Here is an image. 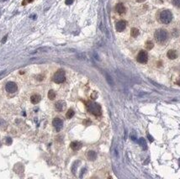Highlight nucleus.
<instances>
[{
	"mask_svg": "<svg viewBox=\"0 0 180 179\" xmlns=\"http://www.w3.org/2000/svg\"><path fill=\"white\" fill-rule=\"evenodd\" d=\"M65 71H64L62 69H60L58 70L54 74L52 80L55 82L56 83H62L64 81H65Z\"/></svg>",
	"mask_w": 180,
	"mask_h": 179,
	"instance_id": "20e7f679",
	"label": "nucleus"
},
{
	"mask_svg": "<svg viewBox=\"0 0 180 179\" xmlns=\"http://www.w3.org/2000/svg\"><path fill=\"white\" fill-rule=\"evenodd\" d=\"M125 27H126V22L124 21V20H120V21L116 23V25H115V28H116V30L118 32H121L123 31Z\"/></svg>",
	"mask_w": 180,
	"mask_h": 179,
	"instance_id": "6e6552de",
	"label": "nucleus"
},
{
	"mask_svg": "<svg viewBox=\"0 0 180 179\" xmlns=\"http://www.w3.org/2000/svg\"><path fill=\"white\" fill-rule=\"evenodd\" d=\"M139 144L141 145V147H142L144 150L146 149V143L144 138H141V139L139 140Z\"/></svg>",
	"mask_w": 180,
	"mask_h": 179,
	"instance_id": "dca6fc26",
	"label": "nucleus"
},
{
	"mask_svg": "<svg viewBox=\"0 0 180 179\" xmlns=\"http://www.w3.org/2000/svg\"><path fill=\"white\" fill-rule=\"evenodd\" d=\"M52 124L53 126L55 127V129L56 130V131H60V130L62 129L63 121L59 118H55L52 121Z\"/></svg>",
	"mask_w": 180,
	"mask_h": 179,
	"instance_id": "0eeeda50",
	"label": "nucleus"
},
{
	"mask_svg": "<svg viewBox=\"0 0 180 179\" xmlns=\"http://www.w3.org/2000/svg\"><path fill=\"white\" fill-rule=\"evenodd\" d=\"M177 83H178V85H179V86H180V78H179V79L178 80V82H177Z\"/></svg>",
	"mask_w": 180,
	"mask_h": 179,
	"instance_id": "cd10ccee",
	"label": "nucleus"
},
{
	"mask_svg": "<svg viewBox=\"0 0 180 179\" xmlns=\"http://www.w3.org/2000/svg\"><path fill=\"white\" fill-rule=\"evenodd\" d=\"M7 37H8V36H7V35H5V36L4 37V39H3V40H2V43H4L5 41H6V40H7Z\"/></svg>",
	"mask_w": 180,
	"mask_h": 179,
	"instance_id": "a878e982",
	"label": "nucleus"
},
{
	"mask_svg": "<svg viewBox=\"0 0 180 179\" xmlns=\"http://www.w3.org/2000/svg\"><path fill=\"white\" fill-rule=\"evenodd\" d=\"M136 1H137L138 3H142V2L145 1V0H136Z\"/></svg>",
	"mask_w": 180,
	"mask_h": 179,
	"instance_id": "bb28decb",
	"label": "nucleus"
},
{
	"mask_svg": "<svg viewBox=\"0 0 180 179\" xmlns=\"http://www.w3.org/2000/svg\"><path fill=\"white\" fill-rule=\"evenodd\" d=\"M146 47L147 50H151L153 48V43L151 42V40H148V41L146 43Z\"/></svg>",
	"mask_w": 180,
	"mask_h": 179,
	"instance_id": "6ab92c4d",
	"label": "nucleus"
},
{
	"mask_svg": "<svg viewBox=\"0 0 180 179\" xmlns=\"http://www.w3.org/2000/svg\"><path fill=\"white\" fill-rule=\"evenodd\" d=\"M148 59V55L145 50H141L137 56V61L140 63H146Z\"/></svg>",
	"mask_w": 180,
	"mask_h": 179,
	"instance_id": "39448f33",
	"label": "nucleus"
},
{
	"mask_svg": "<svg viewBox=\"0 0 180 179\" xmlns=\"http://www.w3.org/2000/svg\"><path fill=\"white\" fill-rule=\"evenodd\" d=\"M6 144L7 145H11L12 144V139L10 137L6 138Z\"/></svg>",
	"mask_w": 180,
	"mask_h": 179,
	"instance_id": "412c9836",
	"label": "nucleus"
},
{
	"mask_svg": "<svg viewBox=\"0 0 180 179\" xmlns=\"http://www.w3.org/2000/svg\"><path fill=\"white\" fill-rule=\"evenodd\" d=\"M5 89H6V91L9 92V93H13L17 91L18 87L16 85V83H14V82H9V83H7L6 86H5Z\"/></svg>",
	"mask_w": 180,
	"mask_h": 179,
	"instance_id": "423d86ee",
	"label": "nucleus"
},
{
	"mask_svg": "<svg viewBox=\"0 0 180 179\" xmlns=\"http://www.w3.org/2000/svg\"><path fill=\"white\" fill-rule=\"evenodd\" d=\"M40 99H41V97H40L39 94H34V95H32L31 98H30V101H31L32 104H36L40 101Z\"/></svg>",
	"mask_w": 180,
	"mask_h": 179,
	"instance_id": "f8f14e48",
	"label": "nucleus"
},
{
	"mask_svg": "<svg viewBox=\"0 0 180 179\" xmlns=\"http://www.w3.org/2000/svg\"><path fill=\"white\" fill-rule=\"evenodd\" d=\"M48 98L51 99V100H53L54 98H56V93L53 90H50L48 93Z\"/></svg>",
	"mask_w": 180,
	"mask_h": 179,
	"instance_id": "a211bd4d",
	"label": "nucleus"
},
{
	"mask_svg": "<svg viewBox=\"0 0 180 179\" xmlns=\"http://www.w3.org/2000/svg\"><path fill=\"white\" fill-rule=\"evenodd\" d=\"M66 4H68V5H71L73 3V0H66Z\"/></svg>",
	"mask_w": 180,
	"mask_h": 179,
	"instance_id": "b1692460",
	"label": "nucleus"
},
{
	"mask_svg": "<svg viewBox=\"0 0 180 179\" xmlns=\"http://www.w3.org/2000/svg\"><path fill=\"white\" fill-rule=\"evenodd\" d=\"M173 3L176 7L180 8V0H173Z\"/></svg>",
	"mask_w": 180,
	"mask_h": 179,
	"instance_id": "aec40b11",
	"label": "nucleus"
},
{
	"mask_svg": "<svg viewBox=\"0 0 180 179\" xmlns=\"http://www.w3.org/2000/svg\"><path fill=\"white\" fill-rule=\"evenodd\" d=\"M74 115V111L73 110V109H69V110L66 112V117L68 119H72Z\"/></svg>",
	"mask_w": 180,
	"mask_h": 179,
	"instance_id": "f3484780",
	"label": "nucleus"
},
{
	"mask_svg": "<svg viewBox=\"0 0 180 179\" xmlns=\"http://www.w3.org/2000/svg\"><path fill=\"white\" fill-rule=\"evenodd\" d=\"M149 138H150V140H151V141H152V140H153V138H151L150 135H149Z\"/></svg>",
	"mask_w": 180,
	"mask_h": 179,
	"instance_id": "c85d7f7f",
	"label": "nucleus"
},
{
	"mask_svg": "<svg viewBox=\"0 0 180 179\" xmlns=\"http://www.w3.org/2000/svg\"><path fill=\"white\" fill-rule=\"evenodd\" d=\"M107 81L109 82V83L110 84V85H113V81L111 80V78H110V76L109 75H107Z\"/></svg>",
	"mask_w": 180,
	"mask_h": 179,
	"instance_id": "5701e85b",
	"label": "nucleus"
},
{
	"mask_svg": "<svg viewBox=\"0 0 180 179\" xmlns=\"http://www.w3.org/2000/svg\"><path fill=\"white\" fill-rule=\"evenodd\" d=\"M33 0H25L24 2H23V5H25L26 4H29V3H30V2H32Z\"/></svg>",
	"mask_w": 180,
	"mask_h": 179,
	"instance_id": "393cba45",
	"label": "nucleus"
},
{
	"mask_svg": "<svg viewBox=\"0 0 180 179\" xmlns=\"http://www.w3.org/2000/svg\"><path fill=\"white\" fill-rule=\"evenodd\" d=\"M87 157H88V159L90 161H94L97 157V154L94 150H89V151L87 153Z\"/></svg>",
	"mask_w": 180,
	"mask_h": 179,
	"instance_id": "4468645a",
	"label": "nucleus"
},
{
	"mask_svg": "<svg viewBox=\"0 0 180 179\" xmlns=\"http://www.w3.org/2000/svg\"><path fill=\"white\" fill-rule=\"evenodd\" d=\"M77 163H78V162H76L75 163L73 164V168H72V171H73V172L75 174V172H76V168H77Z\"/></svg>",
	"mask_w": 180,
	"mask_h": 179,
	"instance_id": "4be33fe9",
	"label": "nucleus"
},
{
	"mask_svg": "<svg viewBox=\"0 0 180 179\" xmlns=\"http://www.w3.org/2000/svg\"><path fill=\"white\" fill-rule=\"evenodd\" d=\"M167 56H168V57L169 58V59H171V60H174V59H176V58L178 57V54H177L176 50H168V54H167Z\"/></svg>",
	"mask_w": 180,
	"mask_h": 179,
	"instance_id": "9b49d317",
	"label": "nucleus"
},
{
	"mask_svg": "<svg viewBox=\"0 0 180 179\" xmlns=\"http://www.w3.org/2000/svg\"><path fill=\"white\" fill-rule=\"evenodd\" d=\"M130 35H131L132 37H137L139 35V30L136 28H132L131 30H130Z\"/></svg>",
	"mask_w": 180,
	"mask_h": 179,
	"instance_id": "2eb2a0df",
	"label": "nucleus"
},
{
	"mask_svg": "<svg viewBox=\"0 0 180 179\" xmlns=\"http://www.w3.org/2000/svg\"><path fill=\"white\" fill-rule=\"evenodd\" d=\"M0 146H1V143H0Z\"/></svg>",
	"mask_w": 180,
	"mask_h": 179,
	"instance_id": "c756f323",
	"label": "nucleus"
},
{
	"mask_svg": "<svg viewBox=\"0 0 180 179\" xmlns=\"http://www.w3.org/2000/svg\"><path fill=\"white\" fill-rule=\"evenodd\" d=\"M155 40L156 41L159 43V44H163L164 42L167 41L168 38V34L167 32V30H163V29H160V30H158L156 31L155 32Z\"/></svg>",
	"mask_w": 180,
	"mask_h": 179,
	"instance_id": "f03ea898",
	"label": "nucleus"
},
{
	"mask_svg": "<svg viewBox=\"0 0 180 179\" xmlns=\"http://www.w3.org/2000/svg\"><path fill=\"white\" fill-rule=\"evenodd\" d=\"M159 19H160V21L163 24H169L173 19V14L169 10H163V11L160 13Z\"/></svg>",
	"mask_w": 180,
	"mask_h": 179,
	"instance_id": "7ed1b4c3",
	"label": "nucleus"
},
{
	"mask_svg": "<svg viewBox=\"0 0 180 179\" xmlns=\"http://www.w3.org/2000/svg\"><path fill=\"white\" fill-rule=\"evenodd\" d=\"M82 147V143L78 141H74L71 143V148L73 150H78Z\"/></svg>",
	"mask_w": 180,
	"mask_h": 179,
	"instance_id": "ddd939ff",
	"label": "nucleus"
},
{
	"mask_svg": "<svg viewBox=\"0 0 180 179\" xmlns=\"http://www.w3.org/2000/svg\"><path fill=\"white\" fill-rule=\"evenodd\" d=\"M87 109L91 114H93L95 116H99L102 114V109L101 107L99 104H96L94 102L88 101L87 103Z\"/></svg>",
	"mask_w": 180,
	"mask_h": 179,
	"instance_id": "f257e3e1",
	"label": "nucleus"
},
{
	"mask_svg": "<svg viewBox=\"0 0 180 179\" xmlns=\"http://www.w3.org/2000/svg\"><path fill=\"white\" fill-rule=\"evenodd\" d=\"M115 10H116V12L118 14H124L125 12V8L122 4H118L116 6H115Z\"/></svg>",
	"mask_w": 180,
	"mask_h": 179,
	"instance_id": "9d476101",
	"label": "nucleus"
},
{
	"mask_svg": "<svg viewBox=\"0 0 180 179\" xmlns=\"http://www.w3.org/2000/svg\"><path fill=\"white\" fill-rule=\"evenodd\" d=\"M55 107H56V109L57 111H60V112L63 111L66 108V103L64 101H61V100L57 101L55 104Z\"/></svg>",
	"mask_w": 180,
	"mask_h": 179,
	"instance_id": "1a4fd4ad",
	"label": "nucleus"
}]
</instances>
